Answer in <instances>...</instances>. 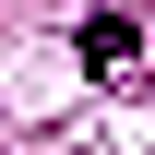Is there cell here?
<instances>
[{
  "label": "cell",
  "mask_w": 155,
  "mask_h": 155,
  "mask_svg": "<svg viewBox=\"0 0 155 155\" xmlns=\"http://www.w3.org/2000/svg\"><path fill=\"white\" fill-rule=\"evenodd\" d=\"M72 48H84V72H119V60H131V12H96Z\"/></svg>",
  "instance_id": "obj_1"
}]
</instances>
